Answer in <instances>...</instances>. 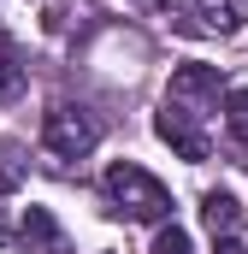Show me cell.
<instances>
[{"label":"cell","instance_id":"cell-1","mask_svg":"<svg viewBox=\"0 0 248 254\" xmlns=\"http://www.w3.org/2000/svg\"><path fill=\"white\" fill-rule=\"evenodd\" d=\"M101 195H107V207L119 213V219H136V225H166L172 219V190L160 184V178H148L142 166H107V178H101Z\"/></svg>","mask_w":248,"mask_h":254},{"label":"cell","instance_id":"cell-2","mask_svg":"<svg viewBox=\"0 0 248 254\" xmlns=\"http://www.w3.org/2000/svg\"><path fill=\"white\" fill-rule=\"evenodd\" d=\"M95 142H101V119H95L89 107H77V101H54V107H48V119H42V148H48L54 160H83V154H95Z\"/></svg>","mask_w":248,"mask_h":254},{"label":"cell","instance_id":"cell-3","mask_svg":"<svg viewBox=\"0 0 248 254\" xmlns=\"http://www.w3.org/2000/svg\"><path fill=\"white\" fill-rule=\"evenodd\" d=\"M219 101H225V77H219V65H178V71H172L166 107H178L184 119L207 125V119L219 113Z\"/></svg>","mask_w":248,"mask_h":254},{"label":"cell","instance_id":"cell-4","mask_svg":"<svg viewBox=\"0 0 248 254\" xmlns=\"http://www.w3.org/2000/svg\"><path fill=\"white\" fill-rule=\"evenodd\" d=\"M154 136H160V142H166L178 160H195V166L213 154V142H207V125L184 119V113H178V107H166V101H160V113H154Z\"/></svg>","mask_w":248,"mask_h":254},{"label":"cell","instance_id":"cell-5","mask_svg":"<svg viewBox=\"0 0 248 254\" xmlns=\"http://www.w3.org/2000/svg\"><path fill=\"white\" fill-rule=\"evenodd\" d=\"M18 243H24V254H65V231L48 207H30L18 225Z\"/></svg>","mask_w":248,"mask_h":254},{"label":"cell","instance_id":"cell-6","mask_svg":"<svg viewBox=\"0 0 248 254\" xmlns=\"http://www.w3.org/2000/svg\"><path fill=\"white\" fill-rule=\"evenodd\" d=\"M201 225H207L213 237H237V225H243V207H237V195L207 190V195H201Z\"/></svg>","mask_w":248,"mask_h":254},{"label":"cell","instance_id":"cell-7","mask_svg":"<svg viewBox=\"0 0 248 254\" xmlns=\"http://www.w3.org/2000/svg\"><path fill=\"white\" fill-rule=\"evenodd\" d=\"M201 18H207V30H243L248 24V0H201Z\"/></svg>","mask_w":248,"mask_h":254},{"label":"cell","instance_id":"cell-8","mask_svg":"<svg viewBox=\"0 0 248 254\" xmlns=\"http://www.w3.org/2000/svg\"><path fill=\"white\" fill-rule=\"evenodd\" d=\"M24 178H30V166H24V148H18L12 136H0V195L24 190Z\"/></svg>","mask_w":248,"mask_h":254},{"label":"cell","instance_id":"cell-9","mask_svg":"<svg viewBox=\"0 0 248 254\" xmlns=\"http://www.w3.org/2000/svg\"><path fill=\"white\" fill-rule=\"evenodd\" d=\"M225 130H231V142L248 154V89H231L225 95Z\"/></svg>","mask_w":248,"mask_h":254},{"label":"cell","instance_id":"cell-10","mask_svg":"<svg viewBox=\"0 0 248 254\" xmlns=\"http://www.w3.org/2000/svg\"><path fill=\"white\" fill-rule=\"evenodd\" d=\"M18 95H24V65H18V54L0 42V107L18 101Z\"/></svg>","mask_w":248,"mask_h":254},{"label":"cell","instance_id":"cell-11","mask_svg":"<svg viewBox=\"0 0 248 254\" xmlns=\"http://www.w3.org/2000/svg\"><path fill=\"white\" fill-rule=\"evenodd\" d=\"M154 254H195L184 225H160V237H154Z\"/></svg>","mask_w":248,"mask_h":254},{"label":"cell","instance_id":"cell-12","mask_svg":"<svg viewBox=\"0 0 248 254\" xmlns=\"http://www.w3.org/2000/svg\"><path fill=\"white\" fill-rule=\"evenodd\" d=\"M219 254H248V249L237 243V237H219Z\"/></svg>","mask_w":248,"mask_h":254},{"label":"cell","instance_id":"cell-13","mask_svg":"<svg viewBox=\"0 0 248 254\" xmlns=\"http://www.w3.org/2000/svg\"><path fill=\"white\" fill-rule=\"evenodd\" d=\"M0 243H12V225H6V213H0Z\"/></svg>","mask_w":248,"mask_h":254},{"label":"cell","instance_id":"cell-14","mask_svg":"<svg viewBox=\"0 0 248 254\" xmlns=\"http://www.w3.org/2000/svg\"><path fill=\"white\" fill-rule=\"evenodd\" d=\"M142 6H148V0H142Z\"/></svg>","mask_w":248,"mask_h":254}]
</instances>
